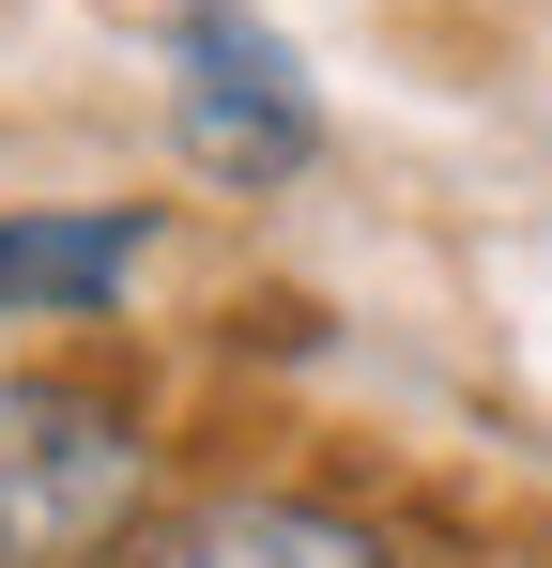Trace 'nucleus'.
<instances>
[{"mask_svg": "<svg viewBox=\"0 0 552 568\" xmlns=\"http://www.w3.org/2000/svg\"><path fill=\"white\" fill-rule=\"evenodd\" d=\"M123 568H415V554L384 507L323 491V476H215V491H170Z\"/></svg>", "mask_w": 552, "mask_h": 568, "instance_id": "3", "label": "nucleus"}, {"mask_svg": "<svg viewBox=\"0 0 552 568\" xmlns=\"http://www.w3.org/2000/svg\"><path fill=\"white\" fill-rule=\"evenodd\" d=\"M154 262H170V200H16L0 215V323H31V338L123 323Z\"/></svg>", "mask_w": 552, "mask_h": 568, "instance_id": "4", "label": "nucleus"}, {"mask_svg": "<svg viewBox=\"0 0 552 568\" xmlns=\"http://www.w3.org/2000/svg\"><path fill=\"white\" fill-rule=\"evenodd\" d=\"M170 507L154 384L0 354V568H123Z\"/></svg>", "mask_w": 552, "mask_h": 568, "instance_id": "1", "label": "nucleus"}, {"mask_svg": "<svg viewBox=\"0 0 552 568\" xmlns=\"http://www.w3.org/2000/svg\"><path fill=\"white\" fill-rule=\"evenodd\" d=\"M154 108L215 200H276L323 170V78L262 0H170L154 16Z\"/></svg>", "mask_w": 552, "mask_h": 568, "instance_id": "2", "label": "nucleus"}]
</instances>
